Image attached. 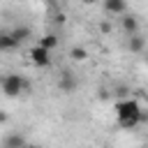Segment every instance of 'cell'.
Segmentation results:
<instances>
[{
  "mask_svg": "<svg viewBox=\"0 0 148 148\" xmlns=\"http://www.w3.org/2000/svg\"><path fill=\"white\" fill-rule=\"evenodd\" d=\"M0 88H2V92H5L7 97H18L21 92H25V90L30 88V81H28L25 76H21V74L9 72V74H5V76L0 79Z\"/></svg>",
  "mask_w": 148,
  "mask_h": 148,
  "instance_id": "obj_1",
  "label": "cell"
},
{
  "mask_svg": "<svg viewBox=\"0 0 148 148\" xmlns=\"http://www.w3.org/2000/svg\"><path fill=\"white\" fill-rule=\"evenodd\" d=\"M113 111H116L118 120H120V118H132V116H139V111H141V104H139L136 99H132V97H125V99L116 102Z\"/></svg>",
  "mask_w": 148,
  "mask_h": 148,
  "instance_id": "obj_2",
  "label": "cell"
},
{
  "mask_svg": "<svg viewBox=\"0 0 148 148\" xmlns=\"http://www.w3.org/2000/svg\"><path fill=\"white\" fill-rule=\"evenodd\" d=\"M28 56H30V62H32L35 67H49V65H51V51L44 49L42 44L32 46V49L28 51Z\"/></svg>",
  "mask_w": 148,
  "mask_h": 148,
  "instance_id": "obj_3",
  "label": "cell"
},
{
  "mask_svg": "<svg viewBox=\"0 0 148 148\" xmlns=\"http://www.w3.org/2000/svg\"><path fill=\"white\" fill-rule=\"evenodd\" d=\"M76 86H79V81H76L74 72L65 69V72L58 76V88H60L62 92H74V90H76Z\"/></svg>",
  "mask_w": 148,
  "mask_h": 148,
  "instance_id": "obj_4",
  "label": "cell"
},
{
  "mask_svg": "<svg viewBox=\"0 0 148 148\" xmlns=\"http://www.w3.org/2000/svg\"><path fill=\"white\" fill-rule=\"evenodd\" d=\"M2 148H28V143H25V136L23 134L12 132V134H7L2 139Z\"/></svg>",
  "mask_w": 148,
  "mask_h": 148,
  "instance_id": "obj_5",
  "label": "cell"
},
{
  "mask_svg": "<svg viewBox=\"0 0 148 148\" xmlns=\"http://www.w3.org/2000/svg\"><path fill=\"white\" fill-rule=\"evenodd\" d=\"M146 49V39L136 32V35H127V51L130 53H143Z\"/></svg>",
  "mask_w": 148,
  "mask_h": 148,
  "instance_id": "obj_6",
  "label": "cell"
},
{
  "mask_svg": "<svg viewBox=\"0 0 148 148\" xmlns=\"http://www.w3.org/2000/svg\"><path fill=\"white\" fill-rule=\"evenodd\" d=\"M104 12L106 14H125L127 2L125 0H104Z\"/></svg>",
  "mask_w": 148,
  "mask_h": 148,
  "instance_id": "obj_7",
  "label": "cell"
},
{
  "mask_svg": "<svg viewBox=\"0 0 148 148\" xmlns=\"http://www.w3.org/2000/svg\"><path fill=\"white\" fill-rule=\"evenodd\" d=\"M18 44H16V39L12 37V32H7V30H0V51H14Z\"/></svg>",
  "mask_w": 148,
  "mask_h": 148,
  "instance_id": "obj_8",
  "label": "cell"
},
{
  "mask_svg": "<svg viewBox=\"0 0 148 148\" xmlns=\"http://www.w3.org/2000/svg\"><path fill=\"white\" fill-rule=\"evenodd\" d=\"M123 30H125L127 35H136V32H139V18L132 16V14H127V16L123 18Z\"/></svg>",
  "mask_w": 148,
  "mask_h": 148,
  "instance_id": "obj_9",
  "label": "cell"
},
{
  "mask_svg": "<svg viewBox=\"0 0 148 148\" xmlns=\"http://www.w3.org/2000/svg\"><path fill=\"white\" fill-rule=\"evenodd\" d=\"M30 35H32V30H30L28 25H16V28L12 30V37L16 39V44H18V46H21V44H23V42H25Z\"/></svg>",
  "mask_w": 148,
  "mask_h": 148,
  "instance_id": "obj_10",
  "label": "cell"
},
{
  "mask_svg": "<svg viewBox=\"0 0 148 148\" xmlns=\"http://www.w3.org/2000/svg\"><path fill=\"white\" fill-rule=\"evenodd\" d=\"M88 49H83V46H72L69 49V58L74 60V62H86L88 60Z\"/></svg>",
  "mask_w": 148,
  "mask_h": 148,
  "instance_id": "obj_11",
  "label": "cell"
},
{
  "mask_svg": "<svg viewBox=\"0 0 148 148\" xmlns=\"http://www.w3.org/2000/svg\"><path fill=\"white\" fill-rule=\"evenodd\" d=\"M39 44L44 46V49H49V51H53V49H58V37L53 35V32H46L42 39H39Z\"/></svg>",
  "mask_w": 148,
  "mask_h": 148,
  "instance_id": "obj_12",
  "label": "cell"
},
{
  "mask_svg": "<svg viewBox=\"0 0 148 148\" xmlns=\"http://www.w3.org/2000/svg\"><path fill=\"white\" fill-rule=\"evenodd\" d=\"M118 125H120L123 130H134V127L141 125V120H139V116H132V118H120Z\"/></svg>",
  "mask_w": 148,
  "mask_h": 148,
  "instance_id": "obj_13",
  "label": "cell"
},
{
  "mask_svg": "<svg viewBox=\"0 0 148 148\" xmlns=\"http://www.w3.org/2000/svg\"><path fill=\"white\" fill-rule=\"evenodd\" d=\"M127 92H130V88H127V86H118L113 95H116V97H120V99H125V97H127Z\"/></svg>",
  "mask_w": 148,
  "mask_h": 148,
  "instance_id": "obj_14",
  "label": "cell"
},
{
  "mask_svg": "<svg viewBox=\"0 0 148 148\" xmlns=\"http://www.w3.org/2000/svg\"><path fill=\"white\" fill-rule=\"evenodd\" d=\"M65 18H67V16H65L62 12H58V14L53 16V23H58V25H60V23H65Z\"/></svg>",
  "mask_w": 148,
  "mask_h": 148,
  "instance_id": "obj_15",
  "label": "cell"
},
{
  "mask_svg": "<svg viewBox=\"0 0 148 148\" xmlns=\"http://www.w3.org/2000/svg\"><path fill=\"white\" fill-rule=\"evenodd\" d=\"M99 30H102V32H111V23H109V21H104V23L99 25Z\"/></svg>",
  "mask_w": 148,
  "mask_h": 148,
  "instance_id": "obj_16",
  "label": "cell"
},
{
  "mask_svg": "<svg viewBox=\"0 0 148 148\" xmlns=\"http://www.w3.org/2000/svg\"><path fill=\"white\" fill-rule=\"evenodd\" d=\"M139 120H141V123H148V111L141 109V111H139Z\"/></svg>",
  "mask_w": 148,
  "mask_h": 148,
  "instance_id": "obj_17",
  "label": "cell"
},
{
  "mask_svg": "<svg viewBox=\"0 0 148 148\" xmlns=\"http://www.w3.org/2000/svg\"><path fill=\"white\" fill-rule=\"evenodd\" d=\"M0 123H7V113L5 111H0Z\"/></svg>",
  "mask_w": 148,
  "mask_h": 148,
  "instance_id": "obj_18",
  "label": "cell"
},
{
  "mask_svg": "<svg viewBox=\"0 0 148 148\" xmlns=\"http://www.w3.org/2000/svg\"><path fill=\"white\" fill-rule=\"evenodd\" d=\"M143 62H146V65H148V53H146V56H143Z\"/></svg>",
  "mask_w": 148,
  "mask_h": 148,
  "instance_id": "obj_19",
  "label": "cell"
},
{
  "mask_svg": "<svg viewBox=\"0 0 148 148\" xmlns=\"http://www.w3.org/2000/svg\"><path fill=\"white\" fill-rule=\"evenodd\" d=\"M83 2H97V0H83Z\"/></svg>",
  "mask_w": 148,
  "mask_h": 148,
  "instance_id": "obj_20",
  "label": "cell"
},
{
  "mask_svg": "<svg viewBox=\"0 0 148 148\" xmlns=\"http://www.w3.org/2000/svg\"><path fill=\"white\" fill-rule=\"evenodd\" d=\"M28 148H42V146H28Z\"/></svg>",
  "mask_w": 148,
  "mask_h": 148,
  "instance_id": "obj_21",
  "label": "cell"
},
{
  "mask_svg": "<svg viewBox=\"0 0 148 148\" xmlns=\"http://www.w3.org/2000/svg\"><path fill=\"white\" fill-rule=\"evenodd\" d=\"M146 148H148V146H146Z\"/></svg>",
  "mask_w": 148,
  "mask_h": 148,
  "instance_id": "obj_22",
  "label": "cell"
},
{
  "mask_svg": "<svg viewBox=\"0 0 148 148\" xmlns=\"http://www.w3.org/2000/svg\"><path fill=\"white\" fill-rule=\"evenodd\" d=\"M46 2H49V0H46Z\"/></svg>",
  "mask_w": 148,
  "mask_h": 148,
  "instance_id": "obj_23",
  "label": "cell"
}]
</instances>
